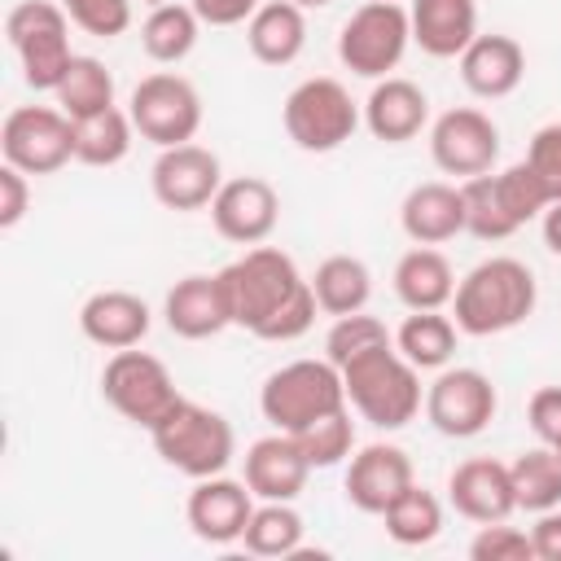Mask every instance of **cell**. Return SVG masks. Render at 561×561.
I'll list each match as a JSON object with an SVG mask.
<instances>
[{
    "instance_id": "obj_1",
    "label": "cell",
    "mask_w": 561,
    "mask_h": 561,
    "mask_svg": "<svg viewBox=\"0 0 561 561\" xmlns=\"http://www.w3.org/2000/svg\"><path fill=\"white\" fill-rule=\"evenodd\" d=\"M232 324L263 342H294L316 324V294L311 280H302L298 263L276 245H250L241 259L219 267Z\"/></svg>"
},
{
    "instance_id": "obj_2",
    "label": "cell",
    "mask_w": 561,
    "mask_h": 561,
    "mask_svg": "<svg viewBox=\"0 0 561 561\" xmlns=\"http://www.w3.org/2000/svg\"><path fill=\"white\" fill-rule=\"evenodd\" d=\"M535 302H539L535 272L522 259L495 254V259H482L465 280H456L451 316L460 333L495 337V333L517 329L535 311Z\"/></svg>"
},
{
    "instance_id": "obj_3",
    "label": "cell",
    "mask_w": 561,
    "mask_h": 561,
    "mask_svg": "<svg viewBox=\"0 0 561 561\" xmlns=\"http://www.w3.org/2000/svg\"><path fill=\"white\" fill-rule=\"evenodd\" d=\"M346 403L377 430H403L421 412V368L399 355V346H373L342 364Z\"/></svg>"
},
{
    "instance_id": "obj_4",
    "label": "cell",
    "mask_w": 561,
    "mask_h": 561,
    "mask_svg": "<svg viewBox=\"0 0 561 561\" xmlns=\"http://www.w3.org/2000/svg\"><path fill=\"white\" fill-rule=\"evenodd\" d=\"M259 408L263 421L272 430L298 434L311 421L346 408V386H342V368L329 359H294L285 368H276L263 390H259Z\"/></svg>"
},
{
    "instance_id": "obj_5",
    "label": "cell",
    "mask_w": 561,
    "mask_h": 561,
    "mask_svg": "<svg viewBox=\"0 0 561 561\" xmlns=\"http://www.w3.org/2000/svg\"><path fill=\"white\" fill-rule=\"evenodd\" d=\"M149 438H153V451L171 469H180L184 478H215V473H224L228 460H232V447H237L232 425L215 408L193 403V399H180L149 430Z\"/></svg>"
},
{
    "instance_id": "obj_6",
    "label": "cell",
    "mask_w": 561,
    "mask_h": 561,
    "mask_svg": "<svg viewBox=\"0 0 561 561\" xmlns=\"http://www.w3.org/2000/svg\"><path fill=\"white\" fill-rule=\"evenodd\" d=\"M9 48L22 61V79L35 92H57L75 53H70V13L53 0H22L4 18Z\"/></svg>"
},
{
    "instance_id": "obj_7",
    "label": "cell",
    "mask_w": 561,
    "mask_h": 561,
    "mask_svg": "<svg viewBox=\"0 0 561 561\" xmlns=\"http://www.w3.org/2000/svg\"><path fill=\"white\" fill-rule=\"evenodd\" d=\"M101 394H105V403L118 416H127L140 430H153L184 399L175 390V377L167 373V364L158 355H149V351H136V346L114 351L105 359V368H101Z\"/></svg>"
},
{
    "instance_id": "obj_8",
    "label": "cell",
    "mask_w": 561,
    "mask_h": 561,
    "mask_svg": "<svg viewBox=\"0 0 561 561\" xmlns=\"http://www.w3.org/2000/svg\"><path fill=\"white\" fill-rule=\"evenodd\" d=\"M285 131L298 149L307 153H333L342 149L355 127H359V105L351 101V92L329 79V75H316V79H302L289 96H285Z\"/></svg>"
},
{
    "instance_id": "obj_9",
    "label": "cell",
    "mask_w": 561,
    "mask_h": 561,
    "mask_svg": "<svg viewBox=\"0 0 561 561\" xmlns=\"http://www.w3.org/2000/svg\"><path fill=\"white\" fill-rule=\"evenodd\" d=\"M408 44H412L408 9L403 4H390V0L359 4L342 22V31H337V57L359 79H386L403 61Z\"/></svg>"
},
{
    "instance_id": "obj_10",
    "label": "cell",
    "mask_w": 561,
    "mask_h": 561,
    "mask_svg": "<svg viewBox=\"0 0 561 561\" xmlns=\"http://www.w3.org/2000/svg\"><path fill=\"white\" fill-rule=\"evenodd\" d=\"M140 140L171 149V145H188L202 127V96L197 88L175 75V70H153L131 88V105H127Z\"/></svg>"
},
{
    "instance_id": "obj_11",
    "label": "cell",
    "mask_w": 561,
    "mask_h": 561,
    "mask_svg": "<svg viewBox=\"0 0 561 561\" xmlns=\"http://www.w3.org/2000/svg\"><path fill=\"white\" fill-rule=\"evenodd\" d=\"M4 162L26 175H53L75 158V118L61 105H18L0 127Z\"/></svg>"
},
{
    "instance_id": "obj_12",
    "label": "cell",
    "mask_w": 561,
    "mask_h": 561,
    "mask_svg": "<svg viewBox=\"0 0 561 561\" xmlns=\"http://www.w3.org/2000/svg\"><path fill=\"white\" fill-rule=\"evenodd\" d=\"M500 399L486 373L478 368H443L425 390V416L443 438H473L491 425Z\"/></svg>"
},
{
    "instance_id": "obj_13",
    "label": "cell",
    "mask_w": 561,
    "mask_h": 561,
    "mask_svg": "<svg viewBox=\"0 0 561 561\" xmlns=\"http://www.w3.org/2000/svg\"><path fill=\"white\" fill-rule=\"evenodd\" d=\"M430 153H434V167L447 175H465V180L486 175L500 158V127L491 123V114H482L473 105H456L434 118Z\"/></svg>"
},
{
    "instance_id": "obj_14",
    "label": "cell",
    "mask_w": 561,
    "mask_h": 561,
    "mask_svg": "<svg viewBox=\"0 0 561 561\" xmlns=\"http://www.w3.org/2000/svg\"><path fill=\"white\" fill-rule=\"evenodd\" d=\"M149 184L167 210H202L215 202V193L224 184V167L206 145L188 140V145H171L158 153Z\"/></svg>"
},
{
    "instance_id": "obj_15",
    "label": "cell",
    "mask_w": 561,
    "mask_h": 561,
    "mask_svg": "<svg viewBox=\"0 0 561 561\" xmlns=\"http://www.w3.org/2000/svg\"><path fill=\"white\" fill-rule=\"evenodd\" d=\"M276 219H280V197L259 175L224 180L210 202V224L232 245H263L276 232Z\"/></svg>"
},
{
    "instance_id": "obj_16",
    "label": "cell",
    "mask_w": 561,
    "mask_h": 561,
    "mask_svg": "<svg viewBox=\"0 0 561 561\" xmlns=\"http://www.w3.org/2000/svg\"><path fill=\"white\" fill-rule=\"evenodd\" d=\"M447 500L460 517L491 526V522H508L517 508V491H513V473L504 460L495 456H473L460 460L447 478Z\"/></svg>"
},
{
    "instance_id": "obj_17",
    "label": "cell",
    "mask_w": 561,
    "mask_h": 561,
    "mask_svg": "<svg viewBox=\"0 0 561 561\" xmlns=\"http://www.w3.org/2000/svg\"><path fill=\"white\" fill-rule=\"evenodd\" d=\"M184 513H188V526L202 543L224 548V543H237L245 535V522L254 513V491L245 482L224 478V473L197 478V486L188 491Z\"/></svg>"
},
{
    "instance_id": "obj_18",
    "label": "cell",
    "mask_w": 561,
    "mask_h": 561,
    "mask_svg": "<svg viewBox=\"0 0 561 561\" xmlns=\"http://www.w3.org/2000/svg\"><path fill=\"white\" fill-rule=\"evenodd\" d=\"M412 486V456L394 443H368L346 465V500L359 513L381 517Z\"/></svg>"
},
{
    "instance_id": "obj_19",
    "label": "cell",
    "mask_w": 561,
    "mask_h": 561,
    "mask_svg": "<svg viewBox=\"0 0 561 561\" xmlns=\"http://www.w3.org/2000/svg\"><path fill=\"white\" fill-rule=\"evenodd\" d=\"M162 316H167V329L175 337H188V342H202V337H215L232 324V307H228V289H224V276H206V272H193L184 280H175L167 289V302H162Z\"/></svg>"
},
{
    "instance_id": "obj_20",
    "label": "cell",
    "mask_w": 561,
    "mask_h": 561,
    "mask_svg": "<svg viewBox=\"0 0 561 561\" xmlns=\"http://www.w3.org/2000/svg\"><path fill=\"white\" fill-rule=\"evenodd\" d=\"M311 460L302 456L298 438L276 430L267 438H254L245 451V486L259 500H298V491L307 486Z\"/></svg>"
},
{
    "instance_id": "obj_21",
    "label": "cell",
    "mask_w": 561,
    "mask_h": 561,
    "mask_svg": "<svg viewBox=\"0 0 561 561\" xmlns=\"http://www.w3.org/2000/svg\"><path fill=\"white\" fill-rule=\"evenodd\" d=\"M153 316L145 307L140 294H127V289H101L92 294L83 307H79V329L92 346H105V351H127V346H140L145 333H149Z\"/></svg>"
},
{
    "instance_id": "obj_22",
    "label": "cell",
    "mask_w": 561,
    "mask_h": 561,
    "mask_svg": "<svg viewBox=\"0 0 561 561\" xmlns=\"http://www.w3.org/2000/svg\"><path fill=\"white\" fill-rule=\"evenodd\" d=\"M460 79L473 96L500 101L526 79V48L513 35H473V44L460 53Z\"/></svg>"
},
{
    "instance_id": "obj_23",
    "label": "cell",
    "mask_w": 561,
    "mask_h": 561,
    "mask_svg": "<svg viewBox=\"0 0 561 561\" xmlns=\"http://www.w3.org/2000/svg\"><path fill=\"white\" fill-rule=\"evenodd\" d=\"M430 123V96L399 75L377 79V88L364 101V127L386 140V145H403L412 136H421V127Z\"/></svg>"
},
{
    "instance_id": "obj_24",
    "label": "cell",
    "mask_w": 561,
    "mask_h": 561,
    "mask_svg": "<svg viewBox=\"0 0 561 561\" xmlns=\"http://www.w3.org/2000/svg\"><path fill=\"white\" fill-rule=\"evenodd\" d=\"M412 44L430 57H460L478 35V0H412Z\"/></svg>"
},
{
    "instance_id": "obj_25",
    "label": "cell",
    "mask_w": 561,
    "mask_h": 561,
    "mask_svg": "<svg viewBox=\"0 0 561 561\" xmlns=\"http://www.w3.org/2000/svg\"><path fill=\"white\" fill-rule=\"evenodd\" d=\"M399 224H403V232L416 245H443V241H451L456 232H465V197H460V184H443V180L416 184L403 197V206H399Z\"/></svg>"
},
{
    "instance_id": "obj_26",
    "label": "cell",
    "mask_w": 561,
    "mask_h": 561,
    "mask_svg": "<svg viewBox=\"0 0 561 561\" xmlns=\"http://www.w3.org/2000/svg\"><path fill=\"white\" fill-rule=\"evenodd\" d=\"M245 44L263 66H289L307 48V18L294 0H263L245 22Z\"/></svg>"
},
{
    "instance_id": "obj_27",
    "label": "cell",
    "mask_w": 561,
    "mask_h": 561,
    "mask_svg": "<svg viewBox=\"0 0 561 561\" xmlns=\"http://www.w3.org/2000/svg\"><path fill=\"white\" fill-rule=\"evenodd\" d=\"M394 294L408 311H443L456 294V272L434 245H416L394 263Z\"/></svg>"
},
{
    "instance_id": "obj_28",
    "label": "cell",
    "mask_w": 561,
    "mask_h": 561,
    "mask_svg": "<svg viewBox=\"0 0 561 561\" xmlns=\"http://www.w3.org/2000/svg\"><path fill=\"white\" fill-rule=\"evenodd\" d=\"M311 294L320 302L324 316H351V311H364L368 298H373V276L364 267V259L355 254H329L316 276H311Z\"/></svg>"
},
{
    "instance_id": "obj_29",
    "label": "cell",
    "mask_w": 561,
    "mask_h": 561,
    "mask_svg": "<svg viewBox=\"0 0 561 561\" xmlns=\"http://www.w3.org/2000/svg\"><path fill=\"white\" fill-rule=\"evenodd\" d=\"M131 136H136V123L118 105L88 114V118H75V162L118 167L131 153Z\"/></svg>"
},
{
    "instance_id": "obj_30",
    "label": "cell",
    "mask_w": 561,
    "mask_h": 561,
    "mask_svg": "<svg viewBox=\"0 0 561 561\" xmlns=\"http://www.w3.org/2000/svg\"><path fill=\"white\" fill-rule=\"evenodd\" d=\"M197 31H202V18L193 13V4H158L140 22V48L158 66H175L197 48Z\"/></svg>"
},
{
    "instance_id": "obj_31",
    "label": "cell",
    "mask_w": 561,
    "mask_h": 561,
    "mask_svg": "<svg viewBox=\"0 0 561 561\" xmlns=\"http://www.w3.org/2000/svg\"><path fill=\"white\" fill-rule=\"evenodd\" d=\"M241 543L254 557H298V548H302V517H298V508L289 500H263L250 513Z\"/></svg>"
},
{
    "instance_id": "obj_32",
    "label": "cell",
    "mask_w": 561,
    "mask_h": 561,
    "mask_svg": "<svg viewBox=\"0 0 561 561\" xmlns=\"http://www.w3.org/2000/svg\"><path fill=\"white\" fill-rule=\"evenodd\" d=\"M394 346L416 368H443L456 355V320H447L443 311H412L399 324Z\"/></svg>"
},
{
    "instance_id": "obj_33",
    "label": "cell",
    "mask_w": 561,
    "mask_h": 561,
    "mask_svg": "<svg viewBox=\"0 0 561 561\" xmlns=\"http://www.w3.org/2000/svg\"><path fill=\"white\" fill-rule=\"evenodd\" d=\"M513 491H517V508L526 513H548L561 508V456L543 443L535 451H522L513 465Z\"/></svg>"
},
{
    "instance_id": "obj_34",
    "label": "cell",
    "mask_w": 561,
    "mask_h": 561,
    "mask_svg": "<svg viewBox=\"0 0 561 561\" xmlns=\"http://www.w3.org/2000/svg\"><path fill=\"white\" fill-rule=\"evenodd\" d=\"M53 96H57V105H61L70 118L101 114V110L114 105V75L105 70V61L75 53V61H70V70H66V79L57 83Z\"/></svg>"
},
{
    "instance_id": "obj_35",
    "label": "cell",
    "mask_w": 561,
    "mask_h": 561,
    "mask_svg": "<svg viewBox=\"0 0 561 561\" xmlns=\"http://www.w3.org/2000/svg\"><path fill=\"white\" fill-rule=\"evenodd\" d=\"M381 517H386V535H390L394 543H403V548L434 543L438 530H443V504H438V495L425 491V486H416V482H412Z\"/></svg>"
},
{
    "instance_id": "obj_36",
    "label": "cell",
    "mask_w": 561,
    "mask_h": 561,
    "mask_svg": "<svg viewBox=\"0 0 561 561\" xmlns=\"http://www.w3.org/2000/svg\"><path fill=\"white\" fill-rule=\"evenodd\" d=\"M460 197H465V232H473L478 241H504V237H513L522 228L513 219V210L504 206L500 184H495L491 171L486 175H469L460 184Z\"/></svg>"
},
{
    "instance_id": "obj_37",
    "label": "cell",
    "mask_w": 561,
    "mask_h": 561,
    "mask_svg": "<svg viewBox=\"0 0 561 561\" xmlns=\"http://www.w3.org/2000/svg\"><path fill=\"white\" fill-rule=\"evenodd\" d=\"M294 438H298L302 456L311 460V469H333V465H342V460L351 456V447H355V425H351V412L337 408V412L311 421L307 430H298Z\"/></svg>"
},
{
    "instance_id": "obj_38",
    "label": "cell",
    "mask_w": 561,
    "mask_h": 561,
    "mask_svg": "<svg viewBox=\"0 0 561 561\" xmlns=\"http://www.w3.org/2000/svg\"><path fill=\"white\" fill-rule=\"evenodd\" d=\"M394 337H390V329L377 320V316H368V311H351V316H337L333 320V329L324 333V359L329 364H351L355 355H364V351H373V346H390Z\"/></svg>"
},
{
    "instance_id": "obj_39",
    "label": "cell",
    "mask_w": 561,
    "mask_h": 561,
    "mask_svg": "<svg viewBox=\"0 0 561 561\" xmlns=\"http://www.w3.org/2000/svg\"><path fill=\"white\" fill-rule=\"evenodd\" d=\"M70 22L96 39H118L131 26V0H61Z\"/></svg>"
},
{
    "instance_id": "obj_40",
    "label": "cell",
    "mask_w": 561,
    "mask_h": 561,
    "mask_svg": "<svg viewBox=\"0 0 561 561\" xmlns=\"http://www.w3.org/2000/svg\"><path fill=\"white\" fill-rule=\"evenodd\" d=\"M469 557L473 561H535V543H530L526 530L504 526V522H491V526H482L473 535Z\"/></svg>"
},
{
    "instance_id": "obj_41",
    "label": "cell",
    "mask_w": 561,
    "mask_h": 561,
    "mask_svg": "<svg viewBox=\"0 0 561 561\" xmlns=\"http://www.w3.org/2000/svg\"><path fill=\"white\" fill-rule=\"evenodd\" d=\"M526 167L539 175L548 202H561V123H543L526 145Z\"/></svg>"
},
{
    "instance_id": "obj_42",
    "label": "cell",
    "mask_w": 561,
    "mask_h": 561,
    "mask_svg": "<svg viewBox=\"0 0 561 561\" xmlns=\"http://www.w3.org/2000/svg\"><path fill=\"white\" fill-rule=\"evenodd\" d=\"M526 421H530L539 443L557 447L561 443V386H539L526 403Z\"/></svg>"
},
{
    "instance_id": "obj_43",
    "label": "cell",
    "mask_w": 561,
    "mask_h": 561,
    "mask_svg": "<svg viewBox=\"0 0 561 561\" xmlns=\"http://www.w3.org/2000/svg\"><path fill=\"white\" fill-rule=\"evenodd\" d=\"M31 206V184H26V171L18 167H0V228H18L22 215Z\"/></svg>"
},
{
    "instance_id": "obj_44",
    "label": "cell",
    "mask_w": 561,
    "mask_h": 561,
    "mask_svg": "<svg viewBox=\"0 0 561 561\" xmlns=\"http://www.w3.org/2000/svg\"><path fill=\"white\" fill-rule=\"evenodd\" d=\"M188 4L206 26H237V22H250L263 0H188Z\"/></svg>"
},
{
    "instance_id": "obj_45",
    "label": "cell",
    "mask_w": 561,
    "mask_h": 561,
    "mask_svg": "<svg viewBox=\"0 0 561 561\" xmlns=\"http://www.w3.org/2000/svg\"><path fill=\"white\" fill-rule=\"evenodd\" d=\"M530 543H535V561H561V508L539 513V522L530 526Z\"/></svg>"
},
{
    "instance_id": "obj_46",
    "label": "cell",
    "mask_w": 561,
    "mask_h": 561,
    "mask_svg": "<svg viewBox=\"0 0 561 561\" xmlns=\"http://www.w3.org/2000/svg\"><path fill=\"white\" fill-rule=\"evenodd\" d=\"M543 245H548L552 254H561V202H552V206L543 210Z\"/></svg>"
},
{
    "instance_id": "obj_47",
    "label": "cell",
    "mask_w": 561,
    "mask_h": 561,
    "mask_svg": "<svg viewBox=\"0 0 561 561\" xmlns=\"http://www.w3.org/2000/svg\"><path fill=\"white\" fill-rule=\"evenodd\" d=\"M294 4H298V9H324L329 0H294Z\"/></svg>"
},
{
    "instance_id": "obj_48",
    "label": "cell",
    "mask_w": 561,
    "mask_h": 561,
    "mask_svg": "<svg viewBox=\"0 0 561 561\" xmlns=\"http://www.w3.org/2000/svg\"><path fill=\"white\" fill-rule=\"evenodd\" d=\"M552 451H557V456H561V443H557V447H552Z\"/></svg>"
},
{
    "instance_id": "obj_49",
    "label": "cell",
    "mask_w": 561,
    "mask_h": 561,
    "mask_svg": "<svg viewBox=\"0 0 561 561\" xmlns=\"http://www.w3.org/2000/svg\"><path fill=\"white\" fill-rule=\"evenodd\" d=\"M390 4H403V0H390Z\"/></svg>"
}]
</instances>
